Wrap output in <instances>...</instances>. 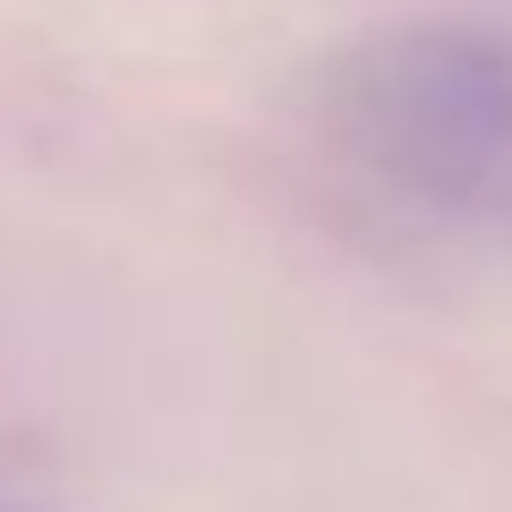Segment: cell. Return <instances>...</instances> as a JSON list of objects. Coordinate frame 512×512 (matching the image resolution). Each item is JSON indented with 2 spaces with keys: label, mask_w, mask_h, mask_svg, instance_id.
Returning <instances> with one entry per match:
<instances>
[{
  "label": "cell",
  "mask_w": 512,
  "mask_h": 512,
  "mask_svg": "<svg viewBox=\"0 0 512 512\" xmlns=\"http://www.w3.org/2000/svg\"><path fill=\"white\" fill-rule=\"evenodd\" d=\"M354 144L392 181L467 204L512 189V46L482 31H407L347 83Z\"/></svg>",
  "instance_id": "6da1fadb"
}]
</instances>
